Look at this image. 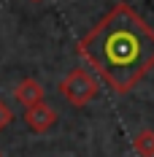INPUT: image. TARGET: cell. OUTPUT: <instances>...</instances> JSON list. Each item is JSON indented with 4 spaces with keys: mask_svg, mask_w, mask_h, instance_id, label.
<instances>
[{
    "mask_svg": "<svg viewBox=\"0 0 154 157\" xmlns=\"http://www.w3.org/2000/svg\"><path fill=\"white\" fill-rule=\"evenodd\" d=\"M24 119H27L30 130L46 133V130H51L54 122H57V111L51 109V106H46V103H38V106H32V109L24 111Z\"/></svg>",
    "mask_w": 154,
    "mask_h": 157,
    "instance_id": "obj_3",
    "label": "cell"
},
{
    "mask_svg": "<svg viewBox=\"0 0 154 157\" xmlns=\"http://www.w3.org/2000/svg\"><path fill=\"white\" fill-rule=\"evenodd\" d=\"M11 119H14L11 109H8V106H6V103L0 100V130H3V127H8V122H11Z\"/></svg>",
    "mask_w": 154,
    "mask_h": 157,
    "instance_id": "obj_6",
    "label": "cell"
},
{
    "mask_svg": "<svg viewBox=\"0 0 154 157\" xmlns=\"http://www.w3.org/2000/svg\"><path fill=\"white\" fill-rule=\"evenodd\" d=\"M76 49L116 95H127L154 68V30L127 3L114 6Z\"/></svg>",
    "mask_w": 154,
    "mask_h": 157,
    "instance_id": "obj_1",
    "label": "cell"
},
{
    "mask_svg": "<svg viewBox=\"0 0 154 157\" xmlns=\"http://www.w3.org/2000/svg\"><path fill=\"white\" fill-rule=\"evenodd\" d=\"M14 98L24 106V109H32V106L43 103V87H41L35 78H22V81L16 84V90H14Z\"/></svg>",
    "mask_w": 154,
    "mask_h": 157,
    "instance_id": "obj_4",
    "label": "cell"
},
{
    "mask_svg": "<svg viewBox=\"0 0 154 157\" xmlns=\"http://www.w3.org/2000/svg\"><path fill=\"white\" fill-rule=\"evenodd\" d=\"M133 149L141 157H154V130H141L133 138Z\"/></svg>",
    "mask_w": 154,
    "mask_h": 157,
    "instance_id": "obj_5",
    "label": "cell"
},
{
    "mask_svg": "<svg viewBox=\"0 0 154 157\" xmlns=\"http://www.w3.org/2000/svg\"><path fill=\"white\" fill-rule=\"evenodd\" d=\"M60 92L65 95L73 106H87L89 100H95V98L100 95V84H97V78H95L89 71L76 68V71H70V73L60 81Z\"/></svg>",
    "mask_w": 154,
    "mask_h": 157,
    "instance_id": "obj_2",
    "label": "cell"
},
{
    "mask_svg": "<svg viewBox=\"0 0 154 157\" xmlns=\"http://www.w3.org/2000/svg\"><path fill=\"white\" fill-rule=\"evenodd\" d=\"M32 3H41V0H32Z\"/></svg>",
    "mask_w": 154,
    "mask_h": 157,
    "instance_id": "obj_7",
    "label": "cell"
}]
</instances>
